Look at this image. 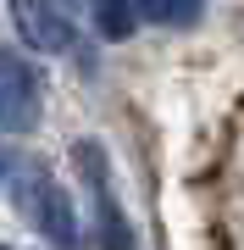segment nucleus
I'll list each match as a JSON object with an SVG mask.
<instances>
[{
	"label": "nucleus",
	"instance_id": "f257e3e1",
	"mask_svg": "<svg viewBox=\"0 0 244 250\" xmlns=\"http://www.w3.org/2000/svg\"><path fill=\"white\" fill-rule=\"evenodd\" d=\"M22 217L39 228V239H50L56 250H83V228H78V206L50 172L22 178Z\"/></svg>",
	"mask_w": 244,
	"mask_h": 250
},
{
	"label": "nucleus",
	"instance_id": "f03ea898",
	"mask_svg": "<svg viewBox=\"0 0 244 250\" xmlns=\"http://www.w3.org/2000/svg\"><path fill=\"white\" fill-rule=\"evenodd\" d=\"M73 161L78 172L89 178V195H94V223H100V250H139L133 245V228H128L117 195H111V178H106V150H100L94 139L73 145Z\"/></svg>",
	"mask_w": 244,
	"mask_h": 250
},
{
	"label": "nucleus",
	"instance_id": "7ed1b4c3",
	"mask_svg": "<svg viewBox=\"0 0 244 250\" xmlns=\"http://www.w3.org/2000/svg\"><path fill=\"white\" fill-rule=\"evenodd\" d=\"M39 72L17 50L0 45V134H28L39 123Z\"/></svg>",
	"mask_w": 244,
	"mask_h": 250
},
{
	"label": "nucleus",
	"instance_id": "20e7f679",
	"mask_svg": "<svg viewBox=\"0 0 244 250\" xmlns=\"http://www.w3.org/2000/svg\"><path fill=\"white\" fill-rule=\"evenodd\" d=\"M11 22H17L22 45L39 56H61L78 45V28L61 11V0H11Z\"/></svg>",
	"mask_w": 244,
	"mask_h": 250
},
{
	"label": "nucleus",
	"instance_id": "39448f33",
	"mask_svg": "<svg viewBox=\"0 0 244 250\" xmlns=\"http://www.w3.org/2000/svg\"><path fill=\"white\" fill-rule=\"evenodd\" d=\"M94 28L100 39H128L139 28V6L133 0H94Z\"/></svg>",
	"mask_w": 244,
	"mask_h": 250
},
{
	"label": "nucleus",
	"instance_id": "423d86ee",
	"mask_svg": "<svg viewBox=\"0 0 244 250\" xmlns=\"http://www.w3.org/2000/svg\"><path fill=\"white\" fill-rule=\"evenodd\" d=\"M139 22H161V28H189L200 17V0H133Z\"/></svg>",
	"mask_w": 244,
	"mask_h": 250
},
{
	"label": "nucleus",
	"instance_id": "0eeeda50",
	"mask_svg": "<svg viewBox=\"0 0 244 250\" xmlns=\"http://www.w3.org/2000/svg\"><path fill=\"white\" fill-rule=\"evenodd\" d=\"M0 178H11V150L0 145Z\"/></svg>",
	"mask_w": 244,
	"mask_h": 250
},
{
	"label": "nucleus",
	"instance_id": "6e6552de",
	"mask_svg": "<svg viewBox=\"0 0 244 250\" xmlns=\"http://www.w3.org/2000/svg\"><path fill=\"white\" fill-rule=\"evenodd\" d=\"M0 250H6V245H0Z\"/></svg>",
	"mask_w": 244,
	"mask_h": 250
}]
</instances>
